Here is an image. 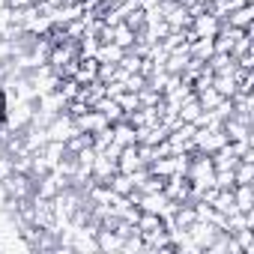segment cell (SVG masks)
<instances>
[{"label": "cell", "mask_w": 254, "mask_h": 254, "mask_svg": "<svg viewBox=\"0 0 254 254\" xmlns=\"http://www.w3.org/2000/svg\"><path fill=\"white\" fill-rule=\"evenodd\" d=\"M135 30L129 27V24H123V21H117V24H111V42L114 45H120V48H126V51H129L132 45H135Z\"/></svg>", "instance_id": "13"}, {"label": "cell", "mask_w": 254, "mask_h": 254, "mask_svg": "<svg viewBox=\"0 0 254 254\" xmlns=\"http://www.w3.org/2000/svg\"><path fill=\"white\" fill-rule=\"evenodd\" d=\"M194 96H197V102H200V108L203 111H212L224 96H218V90L212 87V84H206V87H194Z\"/></svg>", "instance_id": "19"}, {"label": "cell", "mask_w": 254, "mask_h": 254, "mask_svg": "<svg viewBox=\"0 0 254 254\" xmlns=\"http://www.w3.org/2000/svg\"><path fill=\"white\" fill-rule=\"evenodd\" d=\"M221 21L230 24V27H239V30H251V21H254V3H242V6L230 9Z\"/></svg>", "instance_id": "7"}, {"label": "cell", "mask_w": 254, "mask_h": 254, "mask_svg": "<svg viewBox=\"0 0 254 254\" xmlns=\"http://www.w3.org/2000/svg\"><path fill=\"white\" fill-rule=\"evenodd\" d=\"M189 60H191V54H189V42L186 45H180V48H174L171 54H168V60H165V72H171V75H183L186 72V66H189Z\"/></svg>", "instance_id": "10"}, {"label": "cell", "mask_w": 254, "mask_h": 254, "mask_svg": "<svg viewBox=\"0 0 254 254\" xmlns=\"http://www.w3.org/2000/svg\"><path fill=\"white\" fill-rule=\"evenodd\" d=\"M84 147H93V135H90V132H75V135L66 138V150H69L72 156L81 153Z\"/></svg>", "instance_id": "22"}, {"label": "cell", "mask_w": 254, "mask_h": 254, "mask_svg": "<svg viewBox=\"0 0 254 254\" xmlns=\"http://www.w3.org/2000/svg\"><path fill=\"white\" fill-rule=\"evenodd\" d=\"M114 102L123 108V114H132L135 108H141V105H138V93H129V90H120V93L114 96Z\"/></svg>", "instance_id": "24"}, {"label": "cell", "mask_w": 254, "mask_h": 254, "mask_svg": "<svg viewBox=\"0 0 254 254\" xmlns=\"http://www.w3.org/2000/svg\"><path fill=\"white\" fill-rule=\"evenodd\" d=\"M215 189H233L236 180H233V171H215Z\"/></svg>", "instance_id": "29"}, {"label": "cell", "mask_w": 254, "mask_h": 254, "mask_svg": "<svg viewBox=\"0 0 254 254\" xmlns=\"http://www.w3.org/2000/svg\"><path fill=\"white\" fill-rule=\"evenodd\" d=\"M212 39H191L189 42V54L191 57H197V60H209L212 57Z\"/></svg>", "instance_id": "21"}, {"label": "cell", "mask_w": 254, "mask_h": 254, "mask_svg": "<svg viewBox=\"0 0 254 254\" xmlns=\"http://www.w3.org/2000/svg\"><path fill=\"white\" fill-rule=\"evenodd\" d=\"M162 102V93H156V90H150V87H141L138 90V105L141 108H153V105H159Z\"/></svg>", "instance_id": "27"}, {"label": "cell", "mask_w": 254, "mask_h": 254, "mask_svg": "<svg viewBox=\"0 0 254 254\" xmlns=\"http://www.w3.org/2000/svg\"><path fill=\"white\" fill-rule=\"evenodd\" d=\"M233 200H236V209L239 212H251L254 209V186L251 183L233 186Z\"/></svg>", "instance_id": "14"}, {"label": "cell", "mask_w": 254, "mask_h": 254, "mask_svg": "<svg viewBox=\"0 0 254 254\" xmlns=\"http://www.w3.org/2000/svg\"><path fill=\"white\" fill-rule=\"evenodd\" d=\"M72 123H75V129L78 132H99V129H105V126H111L108 120H105V114H99L96 108H87L84 114H78V117H72Z\"/></svg>", "instance_id": "6"}, {"label": "cell", "mask_w": 254, "mask_h": 254, "mask_svg": "<svg viewBox=\"0 0 254 254\" xmlns=\"http://www.w3.org/2000/svg\"><path fill=\"white\" fill-rule=\"evenodd\" d=\"M233 180H236V186L239 183H254V162H236V168H233Z\"/></svg>", "instance_id": "25"}, {"label": "cell", "mask_w": 254, "mask_h": 254, "mask_svg": "<svg viewBox=\"0 0 254 254\" xmlns=\"http://www.w3.org/2000/svg\"><path fill=\"white\" fill-rule=\"evenodd\" d=\"M0 191H3L6 197H30L33 194V177L12 171L9 177L0 180Z\"/></svg>", "instance_id": "3"}, {"label": "cell", "mask_w": 254, "mask_h": 254, "mask_svg": "<svg viewBox=\"0 0 254 254\" xmlns=\"http://www.w3.org/2000/svg\"><path fill=\"white\" fill-rule=\"evenodd\" d=\"M33 114H36V99H12V105L6 111V126L21 132L27 123H33Z\"/></svg>", "instance_id": "2"}, {"label": "cell", "mask_w": 254, "mask_h": 254, "mask_svg": "<svg viewBox=\"0 0 254 254\" xmlns=\"http://www.w3.org/2000/svg\"><path fill=\"white\" fill-rule=\"evenodd\" d=\"M186 180L191 189H209L215 183V168L209 153H194L189 156V168H186Z\"/></svg>", "instance_id": "1"}, {"label": "cell", "mask_w": 254, "mask_h": 254, "mask_svg": "<svg viewBox=\"0 0 254 254\" xmlns=\"http://www.w3.org/2000/svg\"><path fill=\"white\" fill-rule=\"evenodd\" d=\"M111 141H114V132H111V126H105V129L93 132V147H96V153H99V150H105Z\"/></svg>", "instance_id": "28"}, {"label": "cell", "mask_w": 254, "mask_h": 254, "mask_svg": "<svg viewBox=\"0 0 254 254\" xmlns=\"http://www.w3.org/2000/svg\"><path fill=\"white\" fill-rule=\"evenodd\" d=\"M218 27H221V21H218L212 12H200V15L191 18V27H189V30H191L194 39H215Z\"/></svg>", "instance_id": "5"}, {"label": "cell", "mask_w": 254, "mask_h": 254, "mask_svg": "<svg viewBox=\"0 0 254 254\" xmlns=\"http://www.w3.org/2000/svg\"><path fill=\"white\" fill-rule=\"evenodd\" d=\"M162 18L168 21V27H171V30H186V27H191V12H189V6H183V3H180V0H177V3H174Z\"/></svg>", "instance_id": "9"}, {"label": "cell", "mask_w": 254, "mask_h": 254, "mask_svg": "<svg viewBox=\"0 0 254 254\" xmlns=\"http://www.w3.org/2000/svg\"><path fill=\"white\" fill-rule=\"evenodd\" d=\"M212 114H215L218 120H224V117H233V102H230V99H221V102L212 108Z\"/></svg>", "instance_id": "30"}, {"label": "cell", "mask_w": 254, "mask_h": 254, "mask_svg": "<svg viewBox=\"0 0 254 254\" xmlns=\"http://www.w3.org/2000/svg\"><path fill=\"white\" fill-rule=\"evenodd\" d=\"M221 132L227 135V141H248L251 138V126L236 120V117H224L221 120Z\"/></svg>", "instance_id": "11"}, {"label": "cell", "mask_w": 254, "mask_h": 254, "mask_svg": "<svg viewBox=\"0 0 254 254\" xmlns=\"http://www.w3.org/2000/svg\"><path fill=\"white\" fill-rule=\"evenodd\" d=\"M138 168H147V165L141 162V156H138V144L123 147V150H120V156H117V171L132 174V171H138Z\"/></svg>", "instance_id": "8"}, {"label": "cell", "mask_w": 254, "mask_h": 254, "mask_svg": "<svg viewBox=\"0 0 254 254\" xmlns=\"http://www.w3.org/2000/svg\"><path fill=\"white\" fill-rule=\"evenodd\" d=\"M93 108H96L99 114H105V120H108L111 126H114V123H120V120L126 117V114H123V108H120V105H117V102H114L111 96H102V99H99V102H96Z\"/></svg>", "instance_id": "16"}, {"label": "cell", "mask_w": 254, "mask_h": 254, "mask_svg": "<svg viewBox=\"0 0 254 254\" xmlns=\"http://www.w3.org/2000/svg\"><path fill=\"white\" fill-rule=\"evenodd\" d=\"M233 239L239 242L242 254H254V227H242V230H236Z\"/></svg>", "instance_id": "26"}, {"label": "cell", "mask_w": 254, "mask_h": 254, "mask_svg": "<svg viewBox=\"0 0 254 254\" xmlns=\"http://www.w3.org/2000/svg\"><path fill=\"white\" fill-rule=\"evenodd\" d=\"M45 132H48V141H66V138H69V135H75L78 129H75L72 117H69L66 111H60L57 117H51V120H48Z\"/></svg>", "instance_id": "4"}, {"label": "cell", "mask_w": 254, "mask_h": 254, "mask_svg": "<svg viewBox=\"0 0 254 254\" xmlns=\"http://www.w3.org/2000/svg\"><path fill=\"white\" fill-rule=\"evenodd\" d=\"M123 54H126V48H120V45H114V42H105V45H99L96 60H99V63H120Z\"/></svg>", "instance_id": "20"}, {"label": "cell", "mask_w": 254, "mask_h": 254, "mask_svg": "<svg viewBox=\"0 0 254 254\" xmlns=\"http://www.w3.org/2000/svg\"><path fill=\"white\" fill-rule=\"evenodd\" d=\"M123 24H129V27L138 33V30L147 24V9H144V6H138V9H129V12L123 15Z\"/></svg>", "instance_id": "23"}, {"label": "cell", "mask_w": 254, "mask_h": 254, "mask_svg": "<svg viewBox=\"0 0 254 254\" xmlns=\"http://www.w3.org/2000/svg\"><path fill=\"white\" fill-rule=\"evenodd\" d=\"M111 132H114V141H117L120 147H129V144H138V141H135V126H132L129 120H126V117H123L120 123H114V126H111Z\"/></svg>", "instance_id": "15"}, {"label": "cell", "mask_w": 254, "mask_h": 254, "mask_svg": "<svg viewBox=\"0 0 254 254\" xmlns=\"http://www.w3.org/2000/svg\"><path fill=\"white\" fill-rule=\"evenodd\" d=\"M96 245H99V251H120L123 248V236H117L111 227H99L96 230Z\"/></svg>", "instance_id": "18"}, {"label": "cell", "mask_w": 254, "mask_h": 254, "mask_svg": "<svg viewBox=\"0 0 254 254\" xmlns=\"http://www.w3.org/2000/svg\"><path fill=\"white\" fill-rule=\"evenodd\" d=\"M39 0H6L9 9H27V6H36Z\"/></svg>", "instance_id": "31"}, {"label": "cell", "mask_w": 254, "mask_h": 254, "mask_svg": "<svg viewBox=\"0 0 254 254\" xmlns=\"http://www.w3.org/2000/svg\"><path fill=\"white\" fill-rule=\"evenodd\" d=\"M114 174H117V162L102 156V153H96V159H93V180L96 183H108Z\"/></svg>", "instance_id": "12"}, {"label": "cell", "mask_w": 254, "mask_h": 254, "mask_svg": "<svg viewBox=\"0 0 254 254\" xmlns=\"http://www.w3.org/2000/svg\"><path fill=\"white\" fill-rule=\"evenodd\" d=\"M209 206H215L221 215H233V212H239V209H236V200H233V189H218Z\"/></svg>", "instance_id": "17"}]
</instances>
